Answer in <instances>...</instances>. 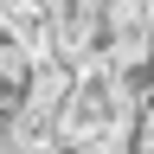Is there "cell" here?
<instances>
[{"mask_svg":"<svg viewBox=\"0 0 154 154\" xmlns=\"http://www.w3.org/2000/svg\"><path fill=\"white\" fill-rule=\"evenodd\" d=\"M96 26H103V51H122L154 32V0H96Z\"/></svg>","mask_w":154,"mask_h":154,"instance_id":"6da1fadb","label":"cell"},{"mask_svg":"<svg viewBox=\"0 0 154 154\" xmlns=\"http://www.w3.org/2000/svg\"><path fill=\"white\" fill-rule=\"evenodd\" d=\"M0 116H7V96H0Z\"/></svg>","mask_w":154,"mask_h":154,"instance_id":"7a4b0ae2","label":"cell"}]
</instances>
